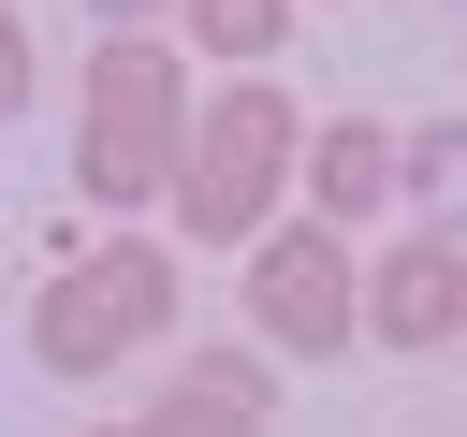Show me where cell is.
Listing matches in <instances>:
<instances>
[{
    "label": "cell",
    "mask_w": 467,
    "mask_h": 437,
    "mask_svg": "<svg viewBox=\"0 0 467 437\" xmlns=\"http://www.w3.org/2000/svg\"><path fill=\"white\" fill-rule=\"evenodd\" d=\"M292 160H306V117L277 102V73H219V102H190L175 131V233L190 248H248L277 204H292Z\"/></svg>",
    "instance_id": "cell-1"
},
{
    "label": "cell",
    "mask_w": 467,
    "mask_h": 437,
    "mask_svg": "<svg viewBox=\"0 0 467 437\" xmlns=\"http://www.w3.org/2000/svg\"><path fill=\"white\" fill-rule=\"evenodd\" d=\"M161 335H175V262H161L146 233L58 262L44 306H29V364H44V379H102V364H131V350H161Z\"/></svg>",
    "instance_id": "cell-3"
},
{
    "label": "cell",
    "mask_w": 467,
    "mask_h": 437,
    "mask_svg": "<svg viewBox=\"0 0 467 437\" xmlns=\"http://www.w3.org/2000/svg\"><path fill=\"white\" fill-rule=\"evenodd\" d=\"M263 408H277V393H263V364L204 350V364H190V379H175L161 408H117L102 437H263Z\"/></svg>",
    "instance_id": "cell-7"
},
{
    "label": "cell",
    "mask_w": 467,
    "mask_h": 437,
    "mask_svg": "<svg viewBox=\"0 0 467 437\" xmlns=\"http://www.w3.org/2000/svg\"><path fill=\"white\" fill-rule=\"evenodd\" d=\"M88 15H102V29H146V15H161V0H88Z\"/></svg>",
    "instance_id": "cell-11"
},
{
    "label": "cell",
    "mask_w": 467,
    "mask_h": 437,
    "mask_svg": "<svg viewBox=\"0 0 467 437\" xmlns=\"http://www.w3.org/2000/svg\"><path fill=\"white\" fill-rule=\"evenodd\" d=\"M292 189H306V218H336V233L394 218V131H379V117H336V131H306Z\"/></svg>",
    "instance_id": "cell-6"
},
{
    "label": "cell",
    "mask_w": 467,
    "mask_h": 437,
    "mask_svg": "<svg viewBox=\"0 0 467 437\" xmlns=\"http://www.w3.org/2000/svg\"><path fill=\"white\" fill-rule=\"evenodd\" d=\"M15 102H29V15L0 0V117H15Z\"/></svg>",
    "instance_id": "cell-10"
},
{
    "label": "cell",
    "mask_w": 467,
    "mask_h": 437,
    "mask_svg": "<svg viewBox=\"0 0 467 437\" xmlns=\"http://www.w3.org/2000/svg\"><path fill=\"white\" fill-rule=\"evenodd\" d=\"M452 350H467V306H452Z\"/></svg>",
    "instance_id": "cell-12"
},
{
    "label": "cell",
    "mask_w": 467,
    "mask_h": 437,
    "mask_svg": "<svg viewBox=\"0 0 467 437\" xmlns=\"http://www.w3.org/2000/svg\"><path fill=\"white\" fill-rule=\"evenodd\" d=\"M452 15H467V0H452Z\"/></svg>",
    "instance_id": "cell-13"
},
{
    "label": "cell",
    "mask_w": 467,
    "mask_h": 437,
    "mask_svg": "<svg viewBox=\"0 0 467 437\" xmlns=\"http://www.w3.org/2000/svg\"><path fill=\"white\" fill-rule=\"evenodd\" d=\"M175 131H190V44L102 29L88 102H73V189L88 204H161L175 189Z\"/></svg>",
    "instance_id": "cell-2"
},
{
    "label": "cell",
    "mask_w": 467,
    "mask_h": 437,
    "mask_svg": "<svg viewBox=\"0 0 467 437\" xmlns=\"http://www.w3.org/2000/svg\"><path fill=\"white\" fill-rule=\"evenodd\" d=\"M394 204H423V233H452V248H467V117L394 131Z\"/></svg>",
    "instance_id": "cell-8"
},
{
    "label": "cell",
    "mask_w": 467,
    "mask_h": 437,
    "mask_svg": "<svg viewBox=\"0 0 467 437\" xmlns=\"http://www.w3.org/2000/svg\"><path fill=\"white\" fill-rule=\"evenodd\" d=\"M452 306H467V248L452 233H394L365 262V335L379 350H452Z\"/></svg>",
    "instance_id": "cell-5"
},
{
    "label": "cell",
    "mask_w": 467,
    "mask_h": 437,
    "mask_svg": "<svg viewBox=\"0 0 467 437\" xmlns=\"http://www.w3.org/2000/svg\"><path fill=\"white\" fill-rule=\"evenodd\" d=\"M248 335L292 350V364H321V350L365 335V262H350L336 218H263L248 233Z\"/></svg>",
    "instance_id": "cell-4"
},
{
    "label": "cell",
    "mask_w": 467,
    "mask_h": 437,
    "mask_svg": "<svg viewBox=\"0 0 467 437\" xmlns=\"http://www.w3.org/2000/svg\"><path fill=\"white\" fill-rule=\"evenodd\" d=\"M175 15H190V58H219V73H263L292 44V0H175Z\"/></svg>",
    "instance_id": "cell-9"
}]
</instances>
